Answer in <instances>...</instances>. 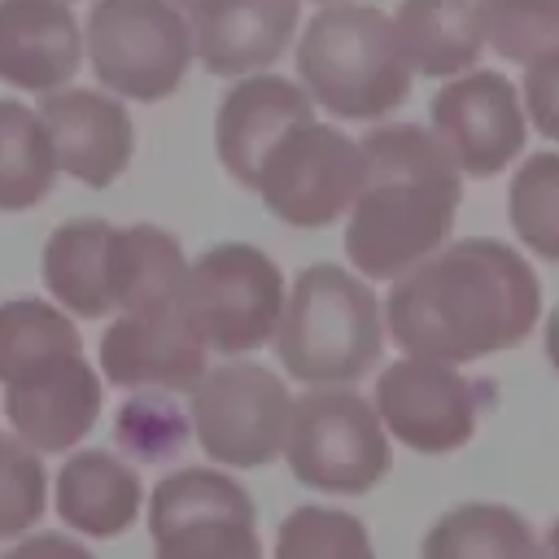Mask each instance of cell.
I'll list each match as a JSON object with an SVG mask.
<instances>
[{"mask_svg": "<svg viewBox=\"0 0 559 559\" xmlns=\"http://www.w3.org/2000/svg\"><path fill=\"white\" fill-rule=\"evenodd\" d=\"M358 148L362 183L345 218V258L362 280H397L450 240L463 170L419 122L376 127Z\"/></svg>", "mask_w": 559, "mask_h": 559, "instance_id": "obj_2", "label": "cell"}, {"mask_svg": "<svg viewBox=\"0 0 559 559\" xmlns=\"http://www.w3.org/2000/svg\"><path fill=\"white\" fill-rule=\"evenodd\" d=\"M114 253L118 227L109 218H66L48 231L39 253V275L52 301L79 319L118 314L114 301Z\"/></svg>", "mask_w": 559, "mask_h": 559, "instance_id": "obj_19", "label": "cell"}, {"mask_svg": "<svg viewBox=\"0 0 559 559\" xmlns=\"http://www.w3.org/2000/svg\"><path fill=\"white\" fill-rule=\"evenodd\" d=\"M362 183V148L354 135L310 118L288 127L262 157L253 192L288 227H328L349 214Z\"/></svg>", "mask_w": 559, "mask_h": 559, "instance_id": "obj_10", "label": "cell"}, {"mask_svg": "<svg viewBox=\"0 0 559 559\" xmlns=\"http://www.w3.org/2000/svg\"><path fill=\"white\" fill-rule=\"evenodd\" d=\"M432 135L472 179H493L520 157L528 118L520 87L498 70H463L428 100Z\"/></svg>", "mask_w": 559, "mask_h": 559, "instance_id": "obj_12", "label": "cell"}, {"mask_svg": "<svg viewBox=\"0 0 559 559\" xmlns=\"http://www.w3.org/2000/svg\"><path fill=\"white\" fill-rule=\"evenodd\" d=\"M66 4H70V0H66Z\"/></svg>", "mask_w": 559, "mask_h": 559, "instance_id": "obj_37", "label": "cell"}, {"mask_svg": "<svg viewBox=\"0 0 559 559\" xmlns=\"http://www.w3.org/2000/svg\"><path fill=\"white\" fill-rule=\"evenodd\" d=\"M48 511V472L39 450L0 432V542L31 533Z\"/></svg>", "mask_w": 559, "mask_h": 559, "instance_id": "obj_30", "label": "cell"}, {"mask_svg": "<svg viewBox=\"0 0 559 559\" xmlns=\"http://www.w3.org/2000/svg\"><path fill=\"white\" fill-rule=\"evenodd\" d=\"M310 118H314V100L297 79H284V74H271V70L240 74V83L227 87V96L218 100L214 153L240 188H253L266 148L288 127L310 122Z\"/></svg>", "mask_w": 559, "mask_h": 559, "instance_id": "obj_17", "label": "cell"}, {"mask_svg": "<svg viewBox=\"0 0 559 559\" xmlns=\"http://www.w3.org/2000/svg\"><path fill=\"white\" fill-rule=\"evenodd\" d=\"M537 559H559V520L546 528V537L537 542Z\"/></svg>", "mask_w": 559, "mask_h": 559, "instance_id": "obj_34", "label": "cell"}, {"mask_svg": "<svg viewBox=\"0 0 559 559\" xmlns=\"http://www.w3.org/2000/svg\"><path fill=\"white\" fill-rule=\"evenodd\" d=\"M188 432H192V419L175 406L170 389H131V397L122 402V411L114 419L118 445L144 463H162V459L179 454Z\"/></svg>", "mask_w": 559, "mask_h": 559, "instance_id": "obj_29", "label": "cell"}, {"mask_svg": "<svg viewBox=\"0 0 559 559\" xmlns=\"http://www.w3.org/2000/svg\"><path fill=\"white\" fill-rule=\"evenodd\" d=\"M284 463L297 485L319 493H367L389 476V432L376 406L345 389H310L293 402L284 432Z\"/></svg>", "mask_w": 559, "mask_h": 559, "instance_id": "obj_5", "label": "cell"}, {"mask_svg": "<svg viewBox=\"0 0 559 559\" xmlns=\"http://www.w3.org/2000/svg\"><path fill=\"white\" fill-rule=\"evenodd\" d=\"M105 384L83 349L39 358L35 367L4 380V419L39 454L74 450L100 419Z\"/></svg>", "mask_w": 559, "mask_h": 559, "instance_id": "obj_14", "label": "cell"}, {"mask_svg": "<svg viewBox=\"0 0 559 559\" xmlns=\"http://www.w3.org/2000/svg\"><path fill=\"white\" fill-rule=\"evenodd\" d=\"M520 100H524V118L542 131V140L559 144V57L524 66Z\"/></svg>", "mask_w": 559, "mask_h": 559, "instance_id": "obj_31", "label": "cell"}, {"mask_svg": "<svg viewBox=\"0 0 559 559\" xmlns=\"http://www.w3.org/2000/svg\"><path fill=\"white\" fill-rule=\"evenodd\" d=\"M485 48L515 66L559 57V0H476Z\"/></svg>", "mask_w": 559, "mask_h": 559, "instance_id": "obj_28", "label": "cell"}, {"mask_svg": "<svg viewBox=\"0 0 559 559\" xmlns=\"http://www.w3.org/2000/svg\"><path fill=\"white\" fill-rule=\"evenodd\" d=\"M210 345L183 314L179 297L162 306L118 310L100 336V376L118 389H170L188 393L201 376Z\"/></svg>", "mask_w": 559, "mask_h": 559, "instance_id": "obj_13", "label": "cell"}, {"mask_svg": "<svg viewBox=\"0 0 559 559\" xmlns=\"http://www.w3.org/2000/svg\"><path fill=\"white\" fill-rule=\"evenodd\" d=\"M542 336H546V358H550V367L559 371V306L546 314V332H542Z\"/></svg>", "mask_w": 559, "mask_h": 559, "instance_id": "obj_33", "label": "cell"}, {"mask_svg": "<svg viewBox=\"0 0 559 559\" xmlns=\"http://www.w3.org/2000/svg\"><path fill=\"white\" fill-rule=\"evenodd\" d=\"M83 66V26L66 0H0V83L57 92Z\"/></svg>", "mask_w": 559, "mask_h": 559, "instance_id": "obj_18", "label": "cell"}, {"mask_svg": "<svg viewBox=\"0 0 559 559\" xmlns=\"http://www.w3.org/2000/svg\"><path fill=\"white\" fill-rule=\"evenodd\" d=\"M66 349H83V336L61 306L39 297L0 301V384L35 367L39 358H52Z\"/></svg>", "mask_w": 559, "mask_h": 559, "instance_id": "obj_25", "label": "cell"}, {"mask_svg": "<svg viewBox=\"0 0 559 559\" xmlns=\"http://www.w3.org/2000/svg\"><path fill=\"white\" fill-rule=\"evenodd\" d=\"M314 4H332V0H314Z\"/></svg>", "mask_w": 559, "mask_h": 559, "instance_id": "obj_36", "label": "cell"}, {"mask_svg": "<svg viewBox=\"0 0 559 559\" xmlns=\"http://www.w3.org/2000/svg\"><path fill=\"white\" fill-rule=\"evenodd\" d=\"M419 559H537V533L507 502H459L424 533Z\"/></svg>", "mask_w": 559, "mask_h": 559, "instance_id": "obj_22", "label": "cell"}, {"mask_svg": "<svg viewBox=\"0 0 559 559\" xmlns=\"http://www.w3.org/2000/svg\"><path fill=\"white\" fill-rule=\"evenodd\" d=\"M153 559H262L258 511L218 467H179L148 493Z\"/></svg>", "mask_w": 559, "mask_h": 559, "instance_id": "obj_8", "label": "cell"}, {"mask_svg": "<svg viewBox=\"0 0 559 559\" xmlns=\"http://www.w3.org/2000/svg\"><path fill=\"white\" fill-rule=\"evenodd\" d=\"M44 131L57 153V170L83 188H109L135 153V127L122 96L92 87H57L39 100Z\"/></svg>", "mask_w": 559, "mask_h": 559, "instance_id": "obj_15", "label": "cell"}, {"mask_svg": "<svg viewBox=\"0 0 559 559\" xmlns=\"http://www.w3.org/2000/svg\"><path fill=\"white\" fill-rule=\"evenodd\" d=\"M52 507L61 524L83 537H118L135 524L144 507V485L131 463L109 450H74L52 485Z\"/></svg>", "mask_w": 559, "mask_h": 559, "instance_id": "obj_20", "label": "cell"}, {"mask_svg": "<svg viewBox=\"0 0 559 559\" xmlns=\"http://www.w3.org/2000/svg\"><path fill=\"white\" fill-rule=\"evenodd\" d=\"M83 44L100 87L122 100H166L192 66L188 17L170 0H96Z\"/></svg>", "mask_w": 559, "mask_h": 559, "instance_id": "obj_7", "label": "cell"}, {"mask_svg": "<svg viewBox=\"0 0 559 559\" xmlns=\"http://www.w3.org/2000/svg\"><path fill=\"white\" fill-rule=\"evenodd\" d=\"M170 4H175V9H179V13H183V9H188V4H192V0H170Z\"/></svg>", "mask_w": 559, "mask_h": 559, "instance_id": "obj_35", "label": "cell"}, {"mask_svg": "<svg viewBox=\"0 0 559 559\" xmlns=\"http://www.w3.org/2000/svg\"><path fill=\"white\" fill-rule=\"evenodd\" d=\"M297 13L301 0H192L183 9L192 57L218 79L271 70L297 35Z\"/></svg>", "mask_w": 559, "mask_h": 559, "instance_id": "obj_16", "label": "cell"}, {"mask_svg": "<svg viewBox=\"0 0 559 559\" xmlns=\"http://www.w3.org/2000/svg\"><path fill=\"white\" fill-rule=\"evenodd\" d=\"M271 559H376V546L354 511L306 502L280 520Z\"/></svg>", "mask_w": 559, "mask_h": 559, "instance_id": "obj_27", "label": "cell"}, {"mask_svg": "<svg viewBox=\"0 0 559 559\" xmlns=\"http://www.w3.org/2000/svg\"><path fill=\"white\" fill-rule=\"evenodd\" d=\"M57 153L39 109L0 96V210H35L57 183Z\"/></svg>", "mask_w": 559, "mask_h": 559, "instance_id": "obj_23", "label": "cell"}, {"mask_svg": "<svg viewBox=\"0 0 559 559\" xmlns=\"http://www.w3.org/2000/svg\"><path fill=\"white\" fill-rule=\"evenodd\" d=\"M0 559H96V555L66 533H31L17 546H9Z\"/></svg>", "mask_w": 559, "mask_h": 559, "instance_id": "obj_32", "label": "cell"}, {"mask_svg": "<svg viewBox=\"0 0 559 559\" xmlns=\"http://www.w3.org/2000/svg\"><path fill=\"white\" fill-rule=\"evenodd\" d=\"M393 35L411 70L428 79H454L485 52L476 0H402L393 13Z\"/></svg>", "mask_w": 559, "mask_h": 559, "instance_id": "obj_21", "label": "cell"}, {"mask_svg": "<svg viewBox=\"0 0 559 559\" xmlns=\"http://www.w3.org/2000/svg\"><path fill=\"white\" fill-rule=\"evenodd\" d=\"M192 437L223 467H266L284 454V432L293 415L288 384L258 362L205 367L188 389Z\"/></svg>", "mask_w": 559, "mask_h": 559, "instance_id": "obj_9", "label": "cell"}, {"mask_svg": "<svg viewBox=\"0 0 559 559\" xmlns=\"http://www.w3.org/2000/svg\"><path fill=\"white\" fill-rule=\"evenodd\" d=\"M188 258L179 240L153 223L118 227V253H114V301L118 310L162 306L175 301L183 288Z\"/></svg>", "mask_w": 559, "mask_h": 559, "instance_id": "obj_24", "label": "cell"}, {"mask_svg": "<svg viewBox=\"0 0 559 559\" xmlns=\"http://www.w3.org/2000/svg\"><path fill=\"white\" fill-rule=\"evenodd\" d=\"M284 297L288 288L275 258L245 240H223L197 253L179 288V306L201 341L227 358L249 354L275 336Z\"/></svg>", "mask_w": 559, "mask_h": 559, "instance_id": "obj_6", "label": "cell"}, {"mask_svg": "<svg viewBox=\"0 0 559 559\" xmlns=\"http://www.w3.org/2000/svg\"><path fill=\"white\" fill-rule=\"evenodd\" d=\"M380 310L397 349L459 367L515 349L537 328L542 280L520 249L467 236L402 271Z\"/></svg>", "mask_w": 559, "mask_h": 559, "instance_id": "obj_1", "label": "cell"}, {"mask_svg": "<svg viewBox=\"0 0 559 559\" xmlns=\"http://www.w3.org/2000/svg\"><path fill=\"white\" fill-rule=\"evenodd\" d=\"M384 349V310L371 293V280L336 262H310L275 323L280 367L310 389L362 380Z\"/></svg>", "mask_w": 559, "mask_h": 559, "instance_id": "obj_4", "label": "cell"}, {"mask_svg": "<svg viewBox=\"0 0 559 559\" xmlns=\"http://www.w3.org/2000/svg\"><path fill=\"white\" fill-rule=\"evenodd\" d=\"M507 218L524 249L559 262V153L524 157L507 188Z\"/></svg>", "mask_w": 559, "mask_h": 559, "instance_id": "obj_26", "label": "cell"}, {"mask_svg": "<svg viewBox=\"0 0 559 559\" xmlns=\"http://www.w3.org/2000/svg\"><path fill=\"white\" fill-rule=\"evenodd\" d=\"M489 380H467L450 362L406 354L376 380V415L389 437L419 454H454L476 437Z\"/></svg>", "mask_w": 559, "mask_h": 559, "instance_id": "obj_11", "label": "cell"}, {"mask_svg": "<svg viewBox=\"0 0 559 559\" xmlns=\"http://www.w3.org/2000/svg\"><path fill=\"white\" fill-rule=\"evenodd\" d=\"M411 61L393 17L367 0L323 4L297 39V79L314 105L345 122H376L411 96Z\"/></svg>", "mask_w": 559, "mask_h": 559, "instance_id": "obj_3", "label": "cell"}]
</instances>
